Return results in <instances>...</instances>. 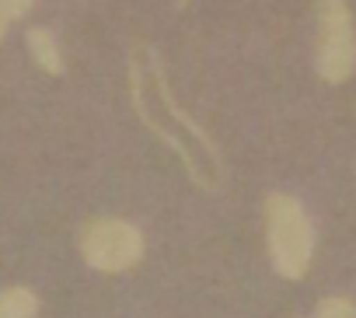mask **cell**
<instances>
[{
	"instance_id": "3957f363",
	"label": "cell",
	"mask_w": 356,
	"mask_h": 318,
	"mask_svg": "<svg viewBox=\"0 0 356 318\" xmlns=\"http://www.w3.org/2000/svg\"><path fill=\"white\" fill-rule=\"evenodd\" d=\"M314 70L325 84H342L356 70V29L346 0H321L318 4Z\"/></svg>"
},
{
	"instance_id": "7a4b0ae2",
	"label": "cell",
	"mask_w": 356,
	"mask_h": 318,
	"mask_svg": "<svg viewBox=\"0 0 356 318\" xmlns=\"http://www.w3.org/2000/svg\"><path fill=\"white\" fill-rule=\"evenodd\" d=\"M77 248L98 273H129L143 262V231L122 217H91L77 234Z\"/></svg>"
},
{
	"instance_id": "277c9868",
	"label": "cell",
	"mask_w": 356,
	"mask_h": 318,
	"mask_svg": "<svg viewBox=\"0 0 356 318\" xmlns=\"http://www.w3.org/2000/svg\"><path fill=\"white\" fill-rule=\"evenodd\" d=\"M129 98H133V112L143 119V126H147L161 143H168V147L178 154V161H182V168L189 172V179H193L203 193H213V189H217V182L200 168V161H196V154L189 150V143H186L182 136H175L168 126H161V122L154 119V112H150V105H147V67L140 63L136 49H129Z\"/></svg>"
},
{
	"instance_id": "9c48e42d",
	"label": "cell",
	"mask_w": 356,
	"mask_h": 318,
	"mask_svg": "<svg viewBox=\"0 0 356 318\" xmlns=\"http://www.w3.org/2000/svg\"><path fill=\"white\" fill-rule=\"evenodd\" d=\"M32 11L29 0H0V22H15V18H25Z\"/></svg>"
},
{
	"instance_id": "6da1fadb",
	"label": "cell",
	"mask_w": 356,
	"mask_h": 318,
	"mask_svg": "<svg viewBox=\"0 0 356 318\" xmlns=\"http://www.w3.org/2000/svg\"><path fill=\"white\" fill-rule=\"evenodd\" d=\"M262 217H266V252L273 269L283 280L307 276L314 255V224L300 207V200H293L290 193H269L262 203Z\"/></svg>"
},
{
	"instance_id": "52a82bcc",
	"label": "cell",
	"mask_w": 356,
	"mask_h": 318,
	"mask_svg": "<svg viewBox=\"0 0 356 318\" xmlns=\"http://www.w3.org/2000/svg\"><path fill=\"white\" fill-rule=\"evenodd\" d=\"M39 315V294L29 287H8L0 290V318H35Z\"/></svg>"
},
{
	"instance_id": "5b68a950",
	"label": "cell",
	"mask_w": 356,
	"mask_h": 318,
	"mask_svg": "<svg viewBox=\"0 0 356 318\" xmlns=\"http://www.w3.org/2000/svg\"><path fill=\"white\" fill-rule=\"evenodd\" d=\"M147 67H150V77H154V88H157V95H161V102H164V109L171 112V119L178 122V126H186L189 133H193V140L207 150V157H210V165L217 168V175H220V147L210 140V133L178 105V98H175V91H171V81H168V74H164V60L157 56V49H147Z\"/></svg>"
},
{
	"instance_id": "8992f818",
	"label": "cell",
	"mask_w": 356,
	"mask_h": 318,
	"mask_svg": "<svg viewBox=\"0 0 356 318\" xmlns=\"http://www.w3.org/2000/svg\"><path fill=\"white\" fill-rule=\"evenodd\" d=\"M25 42H29V53H32V60H35V63H39L46 74H53V77H63L67 63H63L60 42L53 39V32H49V29H29Z\"/></svg>"
},
{
	"instance_id": "ba28073f",
	"label": "cell",
	"mask_w": 356,
	"mask_h": 318,
	"mask_svg": "<svg viewBox=\"0 0 356 318\" xmlns=\"http://www.w3.org/2000/svg\"><path fill=\"white\" fill-rule=\"evenodd\" d=\"M314 318H356V304H353L349 297H342V294H335V297H321Z\"/></svg>"
},
{
	"instance_id": "30bf717a",
	"label": "cell",
	"mask_w": 356,
	"mask_h": 318,
	"mask_svg": "<svg viewBox=\"0 0 356 318\" xmlns=\"http://www.w3.org/2000/svg\"><path fill=\"white\" fill-rule=\"evenodd\" d=\"M4 32H8V22H0V39H4Z\"/></svg>"
}]
</instances>
